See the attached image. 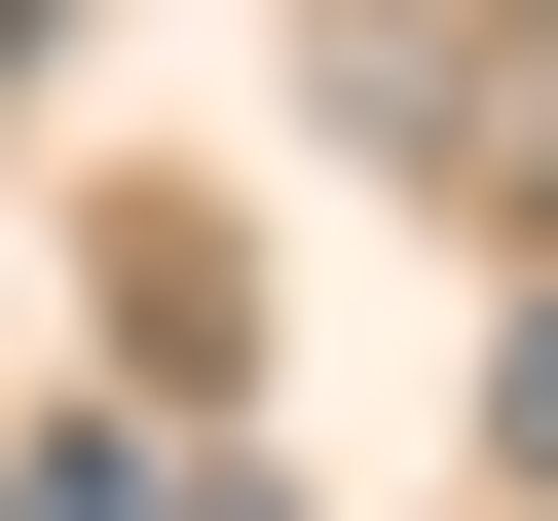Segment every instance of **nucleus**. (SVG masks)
Here are the masks:
<instances>
[{"label": "nucleus", "mask_w": 558, "mask_h": 521, "mask_svg": "<svg viewBox=\"0 0 558 521\" xmlns=\"http://www.w3.org/2000/svg\"><path fill=\"white\" fill-rule=\"evenodd\" d=\"M299 75H336V149H447V186H484V38H447V0H336Z\"/></svg>", "instance_id": "nucleus-1"}, {"label": "nucleus", "mask_w": 558, "mask_h": 521, "mask_svg": "<svg viewBox=\"0 0 558 521\" xmlns=\"http://www.w3.org/2000/svg\"><path fill=\"white\" fill-rule=\"evenodd\" d=\"M0 521H149V447H0Z\"/></svg>", "instance_id": "nucleus-2"}, {"label": "nucleus", "mask_w": 558, "mask_h": 521, "mask_svg": "<svg viewBox=\"0 0 558 521\" xmlns=\"http://www.w3.org/2000/svg\"><path fill=\"white\" fill-rule=\"evenodd\" d=\"M149 521H299V484H260V447H149Z\"/></svg>", "instance_id": "nucleus-3"}, {"label": "nucleus", "mask_w": 558, "mask_h": 521, "mask_svg": "<svg viewBox=\"0 0 558 521\" xmlns=\"http://www.w3.org/2000/svg\"><path fill=\"white\" fill-rule=\"evenodd\" d=\"M521 484H558V299H521Z\"/></svg>", "instance_id": "nucleus-4"}]
</instances>
